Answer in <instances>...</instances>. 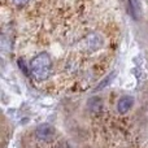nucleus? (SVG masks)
Here are the masks:
<instances>
[{
    "mask_svg": "<svg viewBox=\"0 0 148 148\" xmlns=\"http://www.w3.org/2000/svg\"><path fill=\"white\" fill-rule=\"evenodd\" d=\"M30 69L33 75L38 81H44L49 77L52 70V60L48 53L42 52L38 56H35L30 62Z\"/></svg>",
    "mask_w": 148,
    "mask_h": 148,
    "instance_id": "1",
    "label": "nucleus"
},
{
    "mask_svg": "<svg viewBox=\"0 0 148 148\" xmlns=\"http://www.w3.org/2000/svg\"><path fill=\"white\" fill-rule=\"evenodd\" d=\"M53 134H55V130L51 125L48 123H43V125H39L35 130V135L38 139L40 140H51L53 138Z\"/></svg>",
    "mask_w": 148,
    "mask_h": 148,
    "instance_id": "2",
    "label": "nucleus"
},
{
    "mask_svg": "<svg viewBox=\"0 0 148 148\" xmlns=\"http://www.w3.org/2000/svg\"><path fill=\"white\" fill-rule=\"evenodd\" d=\"M133 104H134V99L131 96H122L117 103V110L123 114V113L129 112L131 109Z\"/></svg>",
    "mask_w": 148,
    "mask_h": 148,
    "instance_id": "3",
    "label": "nucleus"
},
{
    "mask_svg": "<svg viewBox=\"0 0 148 148\" xmlns=\"http://www.w3.org/2000/svg\"><path fill=\"white\" fill-rule=\"evenodd\" d=\"M129 10L134 20L139 21L142 17V5L139 0H129Z\"/></svg>",
    "mask_w": 148,
    "mask_h": 148,
    "instance_id": "4",
    "label": "nucleus"
},
{
    "mask_svg": "<svg viewBox=\"0 0 148 148\" xmlns=\"http://www.w3.org/2000/svg\"><path fill=\"white\" fill-rule=\"evenodd\" d=\"M88 108L92 112H100L103 108V104H101V100L97 99V97H92V99L88 100Z\"/></svg>",
    "mask_w": 148,
    "mask_h": 148,
    "instance_id": "5",
    "label": "nucleus"
},
{
    "mask_svg": "<svg viewBox=\"0 0 148 148\" xmlns=\"http://www.w3.org/2000/svg\"><path fill=\"white\" fill-rule=\"evenodd\" d=\"M114 77H116V73H110L109 75H108L107 78L104 79V81H103V82H100V84L96 87V91H99V90H101V88H104V87H107L108 84L110 83V81H112V79L114 78Z\"/></svg>",
    "mask_w": 148,
    "mask_h": 148,
    "instance_id": "6",
    "label": "nucleus"
},
{
    "mask_svg": "<svg viewBox=\"0 0 148 148\" xmlns=\"http://www.w3.org/2000/svg\"><path fill=\"white\" fill-rule=\"evenodd\" d=\"M18 65H20V68H21V69H22V72L25 73L26 75H27V74H29V72H27V69H26L25 61H23V60H18Z\"/></svg>",
    "mask_w": 148,
    "mask_h": 148,
    "instance_id": "7",
    "label": "nucleus"
},
{
    "mask_svg": "<svg viewBox=\"0 0 148 148\" xmlns=\"http://www.w3.org/2000/svg\"><path fill=\"white\" fill-rule=\"evenodd\" d=\"M27 1L29 0H13V3H14L17 7H22V5H25Z\"/></svg>",
    "mask_w": 148,
    "mask_h": 148,
    "instance_id": "8",
    "label": "nucleus"
}]
</instances>
